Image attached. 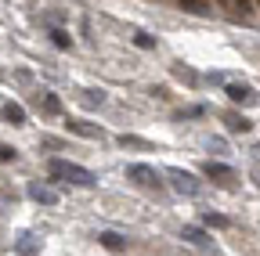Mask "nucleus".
Masks as SVG:
<instances>
[{"label": "nucleus", "mask_w": 260, "mask_h": 256, "mask_svg": "<svg viewBox=\"0 0 260 256\" xmlns=\"http://www.w3.org/2000/svg\"><path fill=\"white\" fill-rule=\"evenodd\" d=\"M54 177H65L69 184H80V188H90L94 184V173L90 170H83V166H76V163H65V159H51V166H47Z\"/></svg>", "instance_id": "obj_1"}, {"label": "nucleus", "mask_w": 260, "mask_h": 256, "mask_svg": "<svg viewBox=\"0 0 260 256\" xmlns=\"http://www.w3.org/2000/svg\"><path fill=\"white\" fill-rule=\"evenodd\" d=\"M126 177L138 180V184H145V188H159V173L152 166H145V163H130L126 166Z\"/></svg>", "instance_id": "obj_2"}, {"label": "nucleus", "mask_w": 260, "mask_h": 256, "mask_svg": "<svg viewBox=\"0 0 260 256\" xmlns=\"http://www.w3.org/2000/svg\"><path fill=\"white\" fill-rule=\"evenodd\" d=\"M167 173H170L174 188H177V191H184V195H199V191H203V184L195 180L191 173H184V170H167Z\"/></svg>", "instance_id": "obj_3"}, {"label": "nucleus", "mask_w": 260, "mask_h": 256, "mask_svg": "<svg viewBox=\"0 0 260 256\" xmlns=\"http://www.w3.org/2000/svg\"><path fill=\"white\" fill-rule=\"evenodd\" d=\"M206 177H213V180H220V184H232V180H235V170L224 166V163H206Z\"/></svg>", "instance_id": "obj_4"}, {"label": "nucleus", "mask_w": 260, "mask_h": 256, "mask_svg": "<svg viewBox=\"0 0 260 256\" xmlns=\"http://www.w3.org/2000/svg\"><path fill=\"white\" fill-rule=\"evenodd\" d=\"M29 195L37 199V202H44V206H54L58 202V191L54 188H44V184H29Z\"/></svg>", "instance_id": "obj_5"}, {"label": "nucleus", "mask_w": 260, "mask_h": 256, "mask_svg": "<svg viewBox=\"0 0 260 256\" xmlns=\"http://www.w3.org/2000/svg\"><path fill=\"white\" fill-rule=\"evenodd\" d=\"M224 94H228V101H235V105H239V101H253V90L242 87V83H228Z\"/></svg>", "instance_id": "obj_6"}, {"label": "nucleus", "mask_w": 260, "mask_h": 256, "mask_svg": "<svg viewBox=\"0 0 260 256\" xmlns=\"http://www.w3.org/2000/svg\"><path fill=\"white\" fill-rule=\"evenodd\" d=\"M181 238H184V242H191V245H199V249H206V245H210V235H206L203 228H184V231H181Z\"/></svg>", "instance_id": "obj_7"}, {"label": "nucleus", "mask_w": 260, "mask_h": 256, "mask_svg": "<svg viewBox=\"0 0 260 256\" xmlns=\"http://www.w3.org/2000/svg\"><path fill=\"white\" fill-rule=\"evenodd\" d=\"M98 242H102L105 249H112V252H119V249L126 245V238H123V235H116V231H102V235H98Z\"/></svg>", "instance_id": "obj_8"}, {"label": "nucleus", "mask_w": 260, "mask_h": 256, "mask_svg": "<svg viewBox=\"0 0 260 256\" xmlns=\"http://www.w3.org/2000/svg\"><path fill=\"white\" fill-rule=\"evenodd\" d=\"M4 119H8V123H15V126H22V123H25V108H22V105H15V101H8V105H4Z\"/></svg>", "instance_id": "obj_9"}, {"label": "nucleus", "mask_w": 260, "mask_h": 256, "mask_svg": "<svg viewBox=\"0 0 260 256\" xmlns=\"http://www.w3.org/2000/svg\"><path fill=\"white\" fill-rule=\"evenodd\" d=\"M177 8L188 11V15H206V11H210V4H203V0H181Z\"/></svg>", "instance_id": "obj_10"}, {"label": "nucleus", "mask_w": 260, "mask_h": 256, "mask_svg": "<svg viewBox=\"0 0 260 256\" xmlns=\"http://www.w3.org/2000/svg\"><path fill=\"white\" fill-rule=\"evenodd\" d=\"M228 126H232V130H235V134H246V130H249V126H253V123H249L246 116H232V119H228Z\"/></svg>", "instance_id": "obj_11"}, {"label": "nucleus", "mask_w": 260, "mask_h": 256, "mask_svg": "<svg viewBox=\"0 0 260 256\" xmlns=\"http://www.w3.org/2000/svg\"><path fill=\"white\" fill-rule=\"evenodd\" d=\"M51 40H54V47H73V40H69V33H65V29H54V33H51Z\"/></svg>", "instance_id": "obj_12"}, {"label": "nucleus", "mask_w": 260, "mask_h": 256, "mask_svg": "<svg viewBox=\"0 0 260 256\" xmlns=\"http://www.w3.org/2000/svg\"><path fill=\"white\" fill-rule=\"evenodd\" d=\"M44 108H47V112H61V101L54 98V94H47V90H44Z\"/></svg>", "instance_id": "obj_13"}, {"label": "nucleus", "mask_w": 260, "mask_h": 256, "mask_svg": "<svg viewBox=\"0 0 260 256\" xmlns=\"http://www.w3.org/2000/svg\"><path fill=\"white\" fill-rule=\"evenodd\" d=\"M134 44H138L141 51H152V47H155V40H152L148 33H138V36H134Z\"/></svg>", "instance_id": "obj_14"}, {"label": "nucleus", "mask_w": 260, "mask_h": 256, "mask_svg": "<svg viewBox=\"0 0 260 256\" xmlns=\"http://www.w3.org/2000/svg\"><path fill=\"white\" fill-rule=\"evenodd\" d=\"M206 224H210V228H228V220L220 213H206Z\"/></svg>", "instance_id": "obj_15"}, {"label": "nucleus", "mask_w": 260, "mask_h": 256, "mask_svg": "<svg viewBox=\"0 0 260 256\" xmlns=\"http://www.w3.org/2000/svg\"><path fill=\"white\" fill-rule=\"evenodd\" d=\"M69 130H76V134H83V137H90V134H94L90 126H83V123H76V119H69Z\"/></svg>", "instance_id": "obj_16"}, {"label": "nucleus", "mask_w": 260, "mask_h": 256, "mask_svg": "<svg viewBox=\"0 0 260 256\" xmlns=\"http://www.w3.org/2000/svg\"><path fill=\"white\" fill-rule=\"evenodd\" d=\"M119 144H123V148H126V144H134V148H148V144H145L141 137H126V134L119 137Z\"/></svg>", "instance_id": "obj_17"}, {"label": "nucleus", "mask_w": 260, "mask_h": 256, "mask_svg": "<svg viewBox=\"0 0 260 256\" xmlns=\"http://www.w3.org/2000/svg\"><path fill=\"white\" fill-rule=\"evenodd\" d=\"M15 159V148H8V144H0V163H11Z\"/></svg>", "instance_id": "obj_18"}, {"label": "nucleus", "mask_w": 260, "mask_h": 256, "mask_svg": "<svg viewBox=\"0 0 260 256\" xmlns=\"http://www.w3.org/2000/svg\"><path fill=\"white\" fill-rule=\"evenodd\" d=\"M228 8H232L235 15H249V4H246V0H242V4H228Z\"/></svg>", "instance_id": "obj_19"}, {"label": "nucleus", "mask_w": 260, "mask_h": 256, "mask_svg": "<svg viewBox=\"0 0 260 256\" xmlns=\"http://www.w3.org/2000/svg\"><path fill=\"white\" fill-rule=\"evenodd\" d=\"M253 177H256V184H260V170H256V173H253Z\"/></svg>", "instance_id": "obj_20"}]
</instances>
